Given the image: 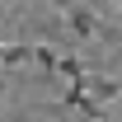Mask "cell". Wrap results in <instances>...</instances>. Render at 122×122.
Listing matches in <instances>:
<instances>
[{"label":"cell","mask_w":122,"mask_h":122,"mask_svg":"<svg viewBox=\"0 0 122 122\" xmlns=\"http://www.w3.org/2000/svg\"><path fill=\"white\" fill-rule=\"evenodd\" d=\"M66 24H71L75 38H94V33H99V19H94L89 5H71V10H66Z\"/></svg>","instance_id":"1"},{"label":"cell","mask_w":122,"mask_h":122,"mask_svg":"<svg viewBox=\"0 0 122 122\" xmlns=\"http://www.w3.org/2000/svg\"><path fill=\"white\" fill-rule=\"evenodd\" d=\"M85 89H89L99 103H108V99H117V94H122V85H117V80H103V75H85Z\"/></svg>","instance_id":"2"},{"label":"cell","mask_w":122,"mask_h":122,"mask_svg":"<svg viewBox=\"0 0 122 122\" xmlns=\"http://www.w3.org/2000/svg\"><path fill=\"white\" fill-rule=\"evenodd\" d=\"M24 61H33V47H24V42H5L0 47V66H24Z\"/></svg>","instance_id":"3"},{"label":"cell","mask_w":122,"mask_h":122,"mask_svg":"<svg viewBox=\"0 0 122 122\" xmlns=\"http://www.w3.org/2000/svg\"><path fill=\"white\" fill-rule=\"evenodd\" d=\"M33 61H38L42 71H56V61H61V52H56V47H33Z\"/></svg>","instance_id":"4"},{"label":"cell","mask_w":122,"mask_h":122,"mask_svg":"<svg viewBox=\"0 0 122 122\" xmlns=\"http://www.w3.org/2000/svg\"><path fill=\"white\" fill-rule=\"evenodd\" d=\"M56 71H61L66 80H80V75H85V66H80V56H71V52H66V56L56 61Z\"/></svg>","instance_id":"5"},{"label":"cell","mask_w":122,"mask_h":122,"mask_svg":"<svg viewBox=\"0 0 122 122\" xmlns=\"http://www.w3.org/2000/svg\"><path fill=\"white\" fill-rule=\"evenodd\" d=\"M0 47H5V33H0Z\"/></svg>","instance_id":"6"},{"label":"cell","mask_w":122,"mask_h":122,"mask_svg":"<svg viewBox=\"0 0 122 122\" xmlns=\"http://www.w3.org/2000/svg\"><path fill=\"white\" fill-rule=\"evenodd\" d=\"M19 5H24V0H19Z\"/></svg>","instance_id":"7"},{"label":"cell","mask_w":122,"mask_h":122,"mask_svg":"<svg viewBox=\"0 0 122 122\" xmlns=\"http://www.w3.org/2000/svg\"><path fill=\"white\" fill-rule=\"evenodd\" d=\"M0 122H5V117H0Z\"/></svg>","instance_id":"8"},{"label":"cell","mask_w":122,"mask_h":122,"mask_svg":"<svg viewBox=\"0 0 122 122\" xmlns=\"http://www.w3.org/2000/svg\"><path fill=\"white\" fill-rule=\"evenodd\" d=\"M117 5H122V0H117Z\"/></svg>","instance_id":"9"}]
</instances>
